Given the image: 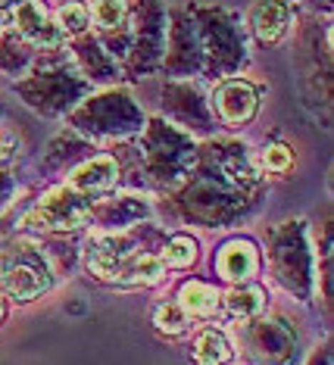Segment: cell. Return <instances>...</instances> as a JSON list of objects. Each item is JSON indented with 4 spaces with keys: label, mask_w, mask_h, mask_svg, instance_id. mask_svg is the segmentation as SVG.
<instances>
[{
    "label": "cell",
    "mask_w": 334,
    "mask_h": 365,
    "mask_svg": "<svg viewBox=\"0 0 334 365\" xmlns=\"http://www.w3.org/2000/svg\"><path fill=\"white\" fill-rule=\"evenodd\" d=\"M91 215V203L88 197L75 194L72 187H60V190H50L44 200L38 203V210L25 219L29 228H50V231H72L79 228Z\"/></svg>",
    "instance_id": "6da1fadb"
},
{
    "label": "cell",
    "mask_w": 334,
    "mask_h": 365,
    "mask_svg": "<svg viewBox=\"0 0 334 365\" xmlns=\"http://www.w3.org/2000/svg\"><path fill=\"white\" fill-rule=\"evenodd\" d=\"M50 284V275L41 269V262L29 256H13L10 262L0 269V287L13 297V300H35Z\"/></svg>",
    "instance_id": "7a4b0ae2"
},
{
    "label": "cell",
    "mask_w": 334,
    "mask_h": 365,
    "mask_svg": "<svg viewBox=\"0 0 334 365\" xmlns=\"http://www.w3.org/2000/svg\"><path fill=\"white\" fill-rule=\"evenodd\" d=\"M256 103H260V97H256V88H250L247 81H225V85L216 91V110L225 122H231V125H244L250 115L256 113Z\"/></svg>",
    "instance_id": "3957f363"
},
{
    "label": "cell",
    "mask_w": 334,
    "mask_h": 365,
    "mask_svg": "<svg viewBox=\"0 0 334 365\" xmlns=\"http://www.w3.org/2000/svg\"><path fill=\"white\" fill-rule=\"evenodd\" d=\"M116 178H119V165H116V160H110V156H97V160L72 169L69 187L81 197H91V194H103V190H110L116 185Z\"/></svg>",
    "instance_id": "277c9868"
},
{
    "label": "cell",
    "mask_w": 334,
    "mask_h": 365,
    "mask_svg": "<svg viewBox=\"0 0 334 365\" xmlns=\"http://www.w3.org/2000/svg\"><path fill=\"white\" fill-rule=\"evenodd\" d=\"M16 26H19L22 38H29L31 44H41V47H54V44H60V38H63L60 26H56L38 4H22L19 10H16Z\"/></svg>",
    "instance_id": "5b68a950"
},
{
    "label": "cell",
    "mask_w": 334,
    "mask_h": 365,
    "mask_svg": "<svg viewBox=\"0 0 334 365\" xmlns=\"http://www.w3.org/2000/svg\"><path fill=\"white\" fill-rule=\"evenodd\" d=\"M219 275L225 281H247L256 275V250L247 240H231L219 253Z\"/></svg>",
    "instance_id": "8992f818"
},
{
    "label": "cell",
    "mask_w": 334,
    "mask_h": 365,
    "mask_svg": "<svg viewBox=\"0 0 334 365\" xmlns=\"http://www.w3.org/2000/svg\"><path fill=\"white\" fill-rule=\"evenodd\" d=\"M166 265L160 256L153 253H138L128 256V259H119V269H116L113 281H122V284H156L163 278Z\"/></svg>",
    "instance_id": "52a82bcc"
},
{
    "label": "cell",
    "mask_w": 334,
    "mask_h": 365,
    "mask_svg": "<svg viewBox=\"0 0 334 365\" xmlns=\"http://www.w3.org/2000/svg\"><path fill=\"white\" fill-rule=\"evenodd\" d=\"M250 22H253L256 38L265 41V44H275V41H281V35L290 26V10L285 4H260V6H253Z\"/></svg>",
    "instance_id": "ba28073f"
},
{
    "label": "cell",
    "mask_w": 334,
    "mask_h": 365,
    "mask_svg": "<svg viewBox=\"0 0 334 365\" xmlns=\"http://www.w3.org/2000/svg\"><path fill=\"white\" fill-rule=\"evenodd\" d=\"M194 359L197 365H228L235 359V350H231V344L225 340L222 331L206 328L194 340Z\"/></svg>",
    "instance_id": "9c48e42d"
},
{
    "label": "cell",
    "mask_w": 334,
    "mask_h": 365,
    "mask_svg": "<svg viewBox=\"0 0 334 365\" xmlns=\"http://www.w3.org/2000/svg\"><path fill=\"white\" fill-rule=\"evenodd\" d=\"M178 306L185 309V315H213L216 306H219V290H213L203 281H188L181 287Z\"/></svg>",
    "instance_id": "30bf717a"
},
{
    "label": "cell",
    "mask_w": 334,
    "mask_h": 365,
    "mask_svg": "<svg viewBox=\"0 0 334 365\" xmlns=\"http://www.w3.org/2000/svg\"><path fill=\"white\" fill-rule=\"evenodd\" d=\"M194 259H197V244L188 235L172 237L163 250V265H169V269H188V265H194Z\"/></svg>",
    "instance_id": "8fae6325"
},
{
    "label": "cell",
    "mask_w": 334,
    "mask_h": 365,
    "mask_svg": "<svg viewBox=\"0 0 334 365\" xmlns=\"http://www.w3.org/2000/svg\"><path fill=\"white\" fill-rule=\"evenodd\" d=\"M228 312L238 319H250L263 309V290L260 287H244V290H231L228 294Z\"/></svg>",
    "instance_id": "7c38bea8"
},
{
    "label": "cell",
    "mask_w": 334,
    "mask_h": 365,
    "mask_svg": "<svg viewBox=\"0 0 334 365\" xmlns=\"http://www.w3.org/2000/svg\"><path fill=\"white\" fill-rule=\"evenodd\" d=\"M153 322L160 331H166V334H178V331L188 328V315L178 303H160L153 312Z\"/></svg>",
    "instance_id": "4fadbf2b"
},
{
    "label": "cell",
    "mask_w": 334,
    "mask_h": 365,
    "mask_svg": "<svg viewBox=\"0 0 334 365\" xmlns=\"http://www.w3.org/2000/svg\"><path fill=\"white\" fill-rule=\"evenodd\" d=\"M263 165L269 172H290V165H294V153H290L288 144H281V140H275L263 150Z\"/></svg>",
    "instance_id": "5bb4252c"
},
{
    "label": "cell",
    "mask_w": 334,
    "mask_h": 365,
    "mask_svg": "<svg viewBox=\"0 0 334 365\" xmlns=\"http://www.w3.org/2000/svg\"><path fill=\"white\" fill-rule=\"evenodd\" d=\"M125 4H91L88 13H94V22L100 29H116L125 19Z\"/></svg>",
    "instance_id": "9a60e30c"
},
{
    "label": "cell",
    "mask_w": 334,
    "mask_h": 365,
    "mask_svg": "<svg viewBox=\"0 0 334 365\" xmlns=\"http://www.w3.org/2000/svg\"><path fill=\"white\" fill-rule=\"evenodd\" d=\"M88 6H79V4H66L60 10V26L66 31H72V35H81V31L88 29Z\"/></svg>",
    "instance_id": "2e32d148"
},
{
    "label": "cell",
    "mask_w": 334,
    "mask_h": 365,
    "mask_svg": "<svg viewBox=\"0 0 334 365\" xmlns=\"http://www.w3.org/2000/svg\"><path fill=\"white\" fill-rule=\"evenodd\" d=\"M0 319H4V297H0Z\"/></svg>",
    "instance_id": "e0dca14e"
}]
</instances>
